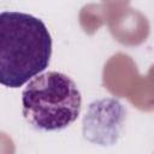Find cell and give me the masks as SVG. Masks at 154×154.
Masks as SVG:
<instances>
[{
    "label": "cell",
    "mask_w": 154,
    "mask_h": 154,
    "mask_svg": "<svg viewBox=\"0 0 154 154\" xmlns=\"http://www.w3.org/2000/svg\"><path fill=\"white\" fill-rule=\"evenodd\" d=\"M23 116L34 128L45 131L71 125L81 113L82 96L65 73L48 71L34 77L22 93Z\"/></svg>",
    "instance_id": "cell-2"
},
{
    "label": "cell",
    "mask_w": 154,
    "mask_h": 154,
    "mask_svg": "<svg viewBox=\"0 0 154 154\" xmlns=\"http://www.w3.org/2000/svg\"><path fill=\"white\" fill-rule=\"evenodd\" d=\"M52 37L46 24L28 13L0 14V83L19 88L48 67Z\"/></svg>",
    "instance_id": "cell-1"
}]
</instances>
